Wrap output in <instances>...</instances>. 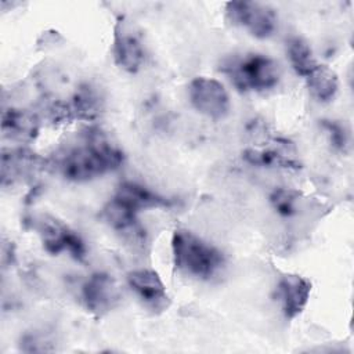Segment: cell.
Segmentation results:
<instances>
[{"label": "cell", "instance_id": "cell-1", "mask_svg": "<svg viewBox=\"0 0 354 354\" xmlns=\"http://www.w3.org/2000/svg\"><path fill=\"white\" fill-rule=\"evenodd\" d=\"M59 173L69 181H90L119 169L123 152L109 137L97 127H87L82 142L57 156Z\"/></svg>", "mask_w": 354, "mask_h": 354}, {"label": "cell", "instance_id": "cell-2", "mask_svg": "<svg viewBox=\"0 0 354 354\" xmlns=\"http://www.w3.org/2000/svg\"><path fill=\"white\" fill-rule=\"evenodd\" d=\"M171 254L176 268L196 279L207 281L224 266V256L217 248L183 228L171 236Z\"/></svg>", "mask_w": 354, "mask_h": 354}, {"label": "cell", "instance_id": "cell-3", "mask_svg": "<svg viewBox=\"0 0 354 354\" xmlns=\"http://www.w3.org/2000/svg\"><path fill=\"white\" fill-rule=\"evenodd\" d=\"M221 71L239 91H266L275 87L281 77L278 64L263 54H243L224 61Z\"/></svg>", "mask_w": 354, "mask_h": 354}, {"label": "cell", "instance_id": "cell-4", "mask_svg": "<svg viewBox=\"0 0 354 354\" xmlns=\"http://www.w3.org/2000/svg\"><path fill=\"white\" fill-rule=\"evenodd\" d=\"M225 17L230 24L248 30L257 39L272 36L278 25L275 10L257 1H230L225 6Z\"/></svg>", "mask_w": 354, "mask_h": 354}, {"label": "cell", "instance_id": "cell-5", "mask_svg": "<svg viewBox=\"0 0 354 354\" xmlns=\"http://www.w3.org/2000/svg\"><path fill=\"white\" fill-rule=\"evenodd\" d=\"M188 95L192 106L203 116L221 120L231 109V102L225 87L216 79L198 76L188 86Z\"/></svg>", "mask_w": 354, "mask_h": 354}, {"label": "cell", "instance_id": "cell-6", "mask_svg": "<svg viewBox=\"0 0 354 354\" xmlns=\"http://www.w3.org/2000/svg\"><path fill=\"white\" fill-rule=\"evenodd\" d=\"M35 228L48 253L68 252L73 259L84 260L87 249L83 239L61 220L53 216H40L35 223Z\"/></svg>", "mask_w": 354, "mask_h": 354}, {"label": "cell", "instance_id": "cell-7", "mask_svg": "<svg viewBox=\"0 0 354 354\" xmlns=\"http://www.w3.org/2000/svg\"><path fill=\"white\" fill-rule=\"evenodd\" d=\"M112 54L115 64L129 73L138 72L144 64L145 51L141 37L124 17H119L113 26Z\"/></svg>", "mask_w": 354, "mask_h": 354}, {"label": "cell", "instance_id": "cell-8", "mask_svg": "<svg viewBox=\"0 0 354 354\" xmlns=\"http://www.w3.org/2000/svg\"><path fill=\"white\" fill-rule=\"evenodd\" d=\"M80 297L91 314L102 317L118 307L120 290L112 275L106 272H94L82 283Z\"/></svg>", "mask_w": 354, "mask_h": 354}, {"label": "cell", "instance_id": "cell-9", "mask_svg": "<svg viewBox=\"0 0 354 354\" xmlns=\"http://www.w3.org/2000/svg\"><path fill=\"white\" fill-rule=\"evenodd\" d=\"M126 279L142 306L152 313H162L169 307L170 297L156 271L149 268L133 270L127 274Z\"/></svg>", "mask_w": 354, "mask_h": 354}, {"label": "cell", "instance_id": "cell-10", "mask_svg": "<svg viewBox=\"0 0 354 354\" xmlns=\"http://www.w3.org/2000/svg\"><path fill=\"white\" fill-rule=\"evenodd\" d=\"M310 295L311 282L303 275L285 274L277 282L275 296L283 317L288 319H295L304 311Z\"/></svg>", "mask_w": 354, "mask_h": 354}, {"label": "cell", "instance_id": "cell-11", "mask_svg": "<svg viewBox=\"0 0 354 354\" xmlns=\"http://www.w3.org/2000/svg\"><path fill=\"white\" fill-rule=\"evenodd\" d=\"M40 129L39 116L29 109L8 108L1 113L3 137L18 144L32 142Z\"/></svg>", "mask_w": 354, "mask_h": 354}, {"label": "cell", "instance_id": "cell-12", "mask_svg": "<svg viewBox=\"0 0 354 354\" xmlns=\"http://www.w3.org/2000/svg\"><path fill=\"white\" fill-rule=\"evenodd\" d=\"M136 212L120 205L115 199L111 201L102 209V218L129 243L141 245L145 242V231L138 223Z\"/></svg>", "mask_w": 354, "mask_h": 354}, {"label": "cell", "instance_id": "cell-13", "mask_svg": "<svg viewBox=\"0 0 354 354\" xmlns=\"http://www.w3.org/2000/svg\"><path fill=\"white\" fill-rule=\"evenodd\" d=\"M116 202L126 206L127 209L140 213L148 209H158V207H167L170 206V201L165 196L153 192L148 187L136 183V181H123L120 183L115 194L112 196Z\"/></svg>", "mask_w": 354, "mask_h": 354}, {"label": "cell", "instance_id": "cell-14", "mask_svg": "<svg viewBox=\"0 0 354 354\" xmlns=\"http://www.w3.org/2000/svg\"><path fill=\"white\" fill-rule=\"evenodd\" d=\"M46 160L25 148H10L1 152V183L12 184L43 167Z\"/></svg>", "mask_w": 354, "mask_h": 354}, {"label": "cell", "instance_id": "cell-15", "mask_svg": "<svg viewBox=\"0 0 354 354\" xmlns=\"http://www.w3.org/2000/svg\"><path fill=\"white\" fill-rule=\"evenodd\" d=\"M311 95L319 102H329L339 90V79L333 69L318 64L306 77Z\"/></svg>", "mask_w": 354, "mask_h": 354}, {"label": "cell", "instance_id": "cell-16", "mask_svg": "<svg viewBox=\"0 0 354 354\" xmlns=\"http://www.w3.org/2000/svg\"><path fill=\"white\" fill-rule=\"evenodd\" d=\"M242 158L253 165V166H260V167H279V169H300V163L283 153L278 148H248L242 152Z\"/></svg>", "mask_w": 354, "mask_h": 354}, {"label": "cell", "instance_id": "cell-17", "mask_svg": "<svg viewBox=\"0 0 354 354\" xmlns=\"http://www.w3.org/2000/svg\"><path fill=\"white\" fill-rule=\"evenodd\" d=\"M286 54H288V58H289V62H290L293 71L304 79L318 65L317 59L314 58L310 44L306 40H303L301 37L293 36V37L288 39Z\"/></svg>", "mask_w": 354, "mask_h": 354}, {"label": "cell", "instance_id": "cell-18", "mask_svg": "<svg viewBox=\"0 0 354 354\" xmlns=\"http://www.w3.org/2000/svg\"><path fill=\"white\" fill-rule=\"evenodd\" d=\"M271 207L282 217H292L297 213L299 192L290 188H275L268 196Z\"/></svg>", "mask_w": 354, "mask_h": 354}, {"label": "cell", "instance_id": "cell-19", "mask_svg": "<svg viewBox=\"0 0 354 354\" xmlns=\"http://www.w3.org/2000/svg\"><path fill=\"white\" fill-rule=\"evenodd\" d=\"M321 129L325 131L329 144L340 151L344 152L348 147V133L346 130V127L336 122V120H321Z\"/></svg>", "mask_w": 354, "mask_h": 354}]
</instances>
